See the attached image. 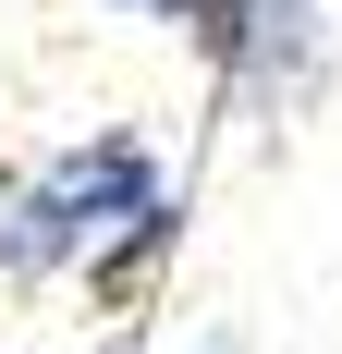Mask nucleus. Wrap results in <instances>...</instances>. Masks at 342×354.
I'll return each instance as SVG.
<instances>
[{
	"label": "nucleus",
	"mask_w": 342,
	"mask_h": 354,
	"mask_svg": "<svg viewBox=\"0 0 342 354\" xmlns=\"http://www.w3.org/2000/svg\"><path fill=\"white\" fill-rule=\"evenodd\" d=\"M147 208H171L147 135H86V147H62V159L25 171L12 208H0V281L25 293V281H49V269H98Z\"/></svg>",
	"instance_id": "obj_1"
}]
</instances>
